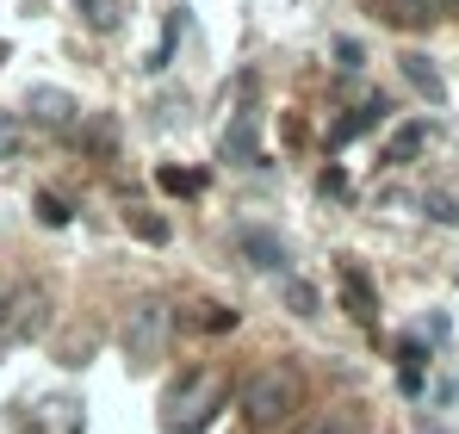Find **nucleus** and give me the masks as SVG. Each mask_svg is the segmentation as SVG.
<instances>
[{
  "mask_svg": "<svg viewBox=\"0 0 459 434\" xmlns=\"http://www.w3.org/2000/svg\"><path fill=\"white\" fill-rule=\"evenodd\" d=\"M447 6L454 0H385V19H397V25H435Z\"/></svg>",
  "mask_w": 459,
  "mask_h": 434,
  "instance_id": "nucleus-10",
  "label": "nucleus"
},
{
  "mask_svg": "<svg viewBox=\"0 0 459 434\" xmlns=\"http://www.w3.org/2000/svg\"><path fill=\"white\" fill-rule=\"evenodd\" d=\"M25 112H31L38 125H50V131H75L81 125L75 100H69L63 87H31V93H25Z\"/></svg>",
  "mask_w": 459,
  "mask_h": 434,
  "instance_id": "nucleus-5",
  "label": "nucleus"
},
{
  "mask_svg": "<svg viewBox=\"0 0 459 434\" xmlns=\"http://www.w3.org/2000/svg\"><path fill=\"white\" fill-rule=\"evenodd\" d=\"M429 217H435V223H459V205L447 193H435V199H429Z\"/></svg>",
  "mask_w": 459,
  "mask_h": 434,
  "instance_id": "nucleus-21",
  "label": "nucleus"
},
{
  "mask_svg": "<svg viewBox=\"0 0 459 434\" xmlns=\"http://www.w3.org/2000/svg\"><path fill=\"white\" fill-rule=\"evenodd\" d=\"M50 317H56V304H50V291L38 286V280H25V286L13 291L6 304H0V348H19V342H38L44 329H50Z\"/></svg>",
  "mask_w": 459,
  "mask_h": 434,
  "instance_id": "nucleus-4",
  "label": "nucleus"
},
{
  "mask_svg": "<svg viewBox=\"0 0 459 434\" xmlns=\"http://www.w3.org/2000/svg\"><path fill=\"white\" fill-rule=\"evenodd\" d=\"M6 155H19V118L13 112H0V161Z\"/></svg>",
  "mask_w": 459,
  "mask_h": 434,
  "instance_id": "nucleus-19",
  "label": "nucleus"
},
{
  "mask_svg": "<svg viewBox=\"0 0 459 434\" xmlns=\"http://www.w3.org/2000/svg\"><path fill=\"white\" fill-rule=\"evenodd\" d=\"M422 137H429L422 125H410V131H397V137H391V155H385V161H410V155L422 149Z\"/></svg>",
  "mask_w": 459,
  "mask_h": 434,
  "instance_id": "nucleus-16",
  "label": "nucleus"
},
{
  "mask_svg": "<svg viewBox=\"0 0 459 434\" xmlns=\"http://www.w3.org/2000/svg\"><path fill=\"white\" fill-rule=\"evenodd\" d=\"M292 410H305V372L292 360L255 366V378L242 385V416H248V429H280Z\"/></svg>",
  "mask_w": 459,
  "mask_h": 434,
  "instance_id": "nucleus-1",
  "label": "nucleus"
},
{
  "mask_svg": "<svg viewBox=\"0 0 459 434\" xmlns=\"http://www.w3.org/2000/svg\"><path fill=\"white\" fill-rule=\"evenodd\" d=\"M69 217H75V205H69L63 193H38V223H44V230H63Z\"/></svg>",
  "mask_w": 459,
  "mask_h": 434,
  "instance_id": "nucleus-14",
  "label": "nucleus"
},
{
  "mask_svg": "<svg viewBox=\"0 0 459 434\" xmlns=\"http://www.w3.org/2000/svg\"><path fill=\"white\" fill-rule=\"evenodd\" d=\"M360 429V410H348V404H335V410H316L299 434H354Z\"/></svg>",
  "mask_w": 459,
  "mask_h": 434,
  "instance_id": "nucleus-11",
  "label": "nucleus"
},
{
  "mask_svg": "<svg viewBox=\"0 0 459 434\" xmlns=\"http://www.w3.org/2000/svg\"><path fill=\"white\" fill-rule=\"evenodd\" d=\"M0 63H6V44H0Z\"/></svg>",
  "mask_w": 459,
  "mask_h": 434,
  "instance_id": "nucleus-23",
  "label": "nucleus"
},
{
  "mask_svg": "<svg viewBox=\"0 0 459 434\" xmlns=\"http://www.w3.org/2000/svg\"><path fill=\"white\" fill-rule=\"evenodd\" d=\"M161 187H168V193H199V174H180V168H161Z\"/></svg>",
  "mask_w": 459,
  "mask_h": 434,
  "instance_id": "nucleus-20",
  "label": "nucleus"
},
{
  "mask_svg": "<svg viewBox=\"0 0 459 434\" xmlns=\"http://www.w3.org/2000/svg\"><path fill=\"white\" fill-rule=\"evenodd\" d=\"M342 298H348V310H354V317H360L367 329L379 323V298H373V280H367V273H360L354 261L342 267Z\"/></svg>",
  "mask_w": 459,
  "mask_h": 434,
  "instance_id": "nucleus-8",
  "label": "nucleus"
},
{
  "mask_svg": "<svg viewBox=\"0 0 459 434\" xmlns=\"http://www.w3.org/2000/svg\"><path fill=\"white\" fill-rule=\"evenodd\" d=\"M193 329H218V335H224V329H236V310H224V304H199V310H193Z\"/></svg>",
  "mask_w": 459,
  "mask_h": 434,
  "instance_id": "nucleus-15",
  "label": "nucleus"
},
{
  "mask_svg": "<svg viewBox=\"0 0 459 434\" xmlns=\"http://www.w3.org/2000/svg\"><path fill=\"white\" fill-rule=\"evenodd\" d=\"M403 81H410L429 106H441V100H447V81H441V69H435L422 50H410V56H403Z\"/></svg>",
  "mask_w": 459,
  "mask_h": 434,
  "instance_id": "nucleus-9",
  "label": "nucleus"
},
{
  "mask_svg": "<svg viewBox=\"0 0 459 434\" xmlns=\"http://www.w3.org/2000/svg\"><path fill=\"white\" fill-rule=\"evenodd\" d=\"M335 63H342V69H360V44H354V38H335Z\"/></svg>",
  "mask_w": 459,
  "mask_h": 434,
  "instance_id": "nucleus-22",
  "label": "nucleus"
},
{
  "mask_svg": "<svg viewBox=\"0 0 459 434\" xmlns=\"http://www.w3.org/2000/svg\"><path fill=\"white\" fill-rule=\"evenodd\" d=\"M236 248H242V261H248V267H261V273H286V261H292V255H286V242H280L273 230H242V236H236Z\"/></svg>",
  "mask_w": 459,
  "mask_h": 434,
  "instance_id": "nucleus-6",
  "label": "nucleus"
},
{
  "mask_svg": "<svg viewBox=\"0 0 459 434\" xmlns=\"http://www.w3.org/2000/svg\"><path fill=\"white\" fill-rule=\"evenodd\" d=\"M286 304H292V317H316V291L305 280H286Z\"/></svg>",
  "mask_w": 459,
  "mask_h": 434,
  "instance_id": "nucleus-17",
  "label": "nucleus"
},
{
  "mask_svg": "<svg viewBox=\"0 0 459 434\" xmlns=\"http://www.w3.org/2000/svg\"><path fill=\"white\" fill-rule=\"evenodd\" d=\"M131 230L143 242H168V217H150V212H131Z\"/></svg>",
  "mask_w": 459,
  "mask_h": 434,
  "instance_id": "nucleus-18",
  "label": "nucleus"
},
{
  "mask_svg": "<svg viewBox=\"0 0 459 434\" xmlns=\"http://www.w3.org/2000/svg\"><path fill=\"white\" fill-rule=\"evenodd\" d=\"M230 397V378L212 366V372H186V378H174V391L161 397V434H205L212 429V416L224 410Z\"/></svg>",
  "mask_w": 459,
  "mask_h": 434,
  "instance_id": "nucleus-2",
  "label": "nucleus"
},
{
  "mask_svg": "<svg viewBox=\"0 0 459 434\" xmlns=\"http://www.w3.org/2000/svg\"><path fill=\"white\" fill-rule=\"evenodd\" d=\"M255 143H261V118H255V106H242L218 149H224V161H255Z\"/></svg>",
  "mask_w": 459,
  "mask_h": 434,
  "instance_id": "nucleus-7",
  "label": "nucleus"
},
{
  "mask_svg": "<svg viewBox=\"0 0 459 434\" xmlns=\"http://www.w3.org/2000/svg\"><path fill=\"white\" fill-rule=\"evenodd\" d=\"M75 6L93 31H118V19H125V0H75Z\"/></svg>",
  "mask_w": 459,
  "mask_h": 434,
  "instance_id": "nucleus-13",
  "label": "nucleus"
},
{
  "mask_svg": "<svg viewBox=\"0 0 459 434\" xmlns=\"http://www.w3.org/2000/svg\"><path fill=\"white\" fill-rule=\"evenodd\" d=\"M168 335H174V310H168V298H137V304L125 310V329H118V342H125V354H131L137 366L161 360Z\"/></svg>",
  "mask_w": 459,
  "mask_h": 434,
  "instance_id": "nucleus-3",
  "label": "nucleus"
},
{
  "mask_svg": "<svg viewBox=\"0 0 459 434\" xmlns=\"http://www.w3.org/2000/svg\"><path fill=\"white\" fill-rule=\"evenodd\" d=\"M385 112H391V106H385V100H373V106H360V112H354V118H342V125H335V143H354V137H367V131H373V125H379Z\"/></svg>",
  "mask_w": 459,
  "mask_h": 434,
  "instance_id": "nucleus-12",
  "label": "nucleus"
}]
</instances>
